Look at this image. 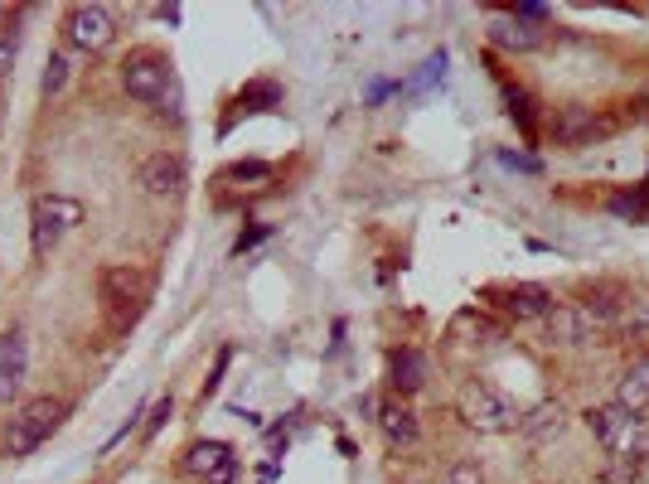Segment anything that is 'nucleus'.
<instances>
[{"mask_svg":"<svg viewBox=\"0 0 649 484\" xmlns=\"http://www.w3.org/2000/svg\"><path fill=\"white\" fill-rule=\"evenodd\" d=\"M592 436L606 445V455L616 465H645L649 461V417H630L620 402H601L587 412Z\"/></svg>","mask_w":649,"mask_h":484,"instance_id":"obj_1","label":"nucleus"},{"mask_svg":"<svg viewBox=\"0 0 649 484\" xmlns=\"http://www.w3.org/2000/svg\"><path fill=\"white\" fill-rule=\"evenodd\" d=\"M63 417H69V402H59V398H30V402H20L15 417L6 422L0 451L15 455V461H20V455H30V451H40V445L63 427Z\"/></svg>","mask_w":649,"mask_h":484,"instance_id":"obj_2","label":"nucleus"},{"mask_svg":"<svg viewBox=\"0 0 649 484\" xmlns=\"http://www.w3.org/2000/svg\"><path fill=\"white\" fill-rule=\"evenodd\" d=\"M83 223V203L73 194H40L30 203V248L34 257H49L73 228Z\"/></svg>","mask_w":649,"mask_h":484,"instance_id":"obj_3","label":"nucleus"},{"mask_svg":"<svg viewBox=\"0 0 649 484\" xmlns=\"http://www.w3.org/2000/svg\"><path fill=\"white\" fill-rule=\"evenodd\" d=\"M456 412L470 431H514L519 427V407L504 398L500 388H490L485 378H470L456 398Z\"/></svg>","mask_w":649,"mask_h":484,"instance_id":"obj_4","label":"nucleus"},{"mask_svg":"<svg viewBox=\"0 0 649 484\" xmlns=\"http://www.w3.org/2000/svg\"><path fill=\"white\" fill-rule=\"evenodd\" d=\"M112 40H117V20H112L107 6H93V0H83V6H73L69 15H63V44H69V49L102 54Z\"/></svg>","mask_w":649,"mask_h":484,"instance_id":"obj_5","label":"nucleus"},{"mask_svg":"<svg viewBox=\"0 0 649 484\" xmlns=\"http://www.w3.org/2000/svg\"><path fill=\"white\" fill-rule=\"evenodd\" d=\"M97 291H102V305H107V311H117V320L126 325V320H136V315H142L146 276L136 272V266H126V262H112V266H102Z\"/></svg>","mask_w":649,"mask_h":484,"instance_id":"obj_6","label":"nucleus"},{"mask_svg":"<svg viewBox=\"0 0 649 484\" xmlns=\"http://www.w3.org/2000/svg\"><path fill=\"white\" fill-rule=\"evenodd\" d=\"M170 63H165L160 54H150V49H142V54H132L122 63V87L126 97L136 102H160L165 93H170Z\"/></svg>","mask_w":649,"mask_h":484,"instance_id":"obj_7","label":"nucleus"},{"mask_svg":"<svg viewBox=\"0 0 649 484\" xmlns=\"http://www.w3.org/2000/svg\"><path fill=\"white\" fill-rule=\"evenodd\" d=\"M180 465H185V475H195L203 484H233L238 480V455L228 441H195Z\"/></svg>","mask_w":649,"mask_h":484,"instance_id":"obj_8","label":"nucleus"},{"mask_svg":"<svg viewBox=\"0 0 649 484\" xmlns=\"http://www.w3.org/2000/svg\"><path fill=\"white\" fill-rule=\"evenodd\" d=\"M30 373V339L20 329H0V402H15Z\"/></svg>","mask_w":649,"mask_h":484,"instance_id":"obj_9","label":"nucleus"},{"mask_svg":"<svg viewBox=\"0 0 649 484\" xmlns=\"http://www.w3.org/2000/svg\"><path fill=\"white\" fill-rule=\"evenodd\" d=\"M494 301H500V311L504 315H514V320H548V311H553V291L548 286H538V282H519V286H504V291H494Z\"/></svg>","mask_w":649,"mask_h":484,"instance_id":"obj_10","label":"nucleus"},{"mask_svg":"<svg viewBox=\"0 0 649 484\" xmlns=\"http://www.w3.org/2000/svg\"><path fill=\"white\" fill-rule=\"evenodd\" d=\"M490 44L494 49H509V54H528V49L543 44V24H528L519 15H509V10H494L490 24H485Z\"/></svg>","mask_w":649,"mask_h":484,"instance_id":"obj_11","label":"nucleus"},{"mask_svg":"<svg viewBox=\"0 0 649 484\" xmlns=\"http://www.w3.org/2000/svg\"><path fill=\"white\" fill-rule=\"evenodd\" d=\"M142 189L146 194H180L185 189V165L170 156V150H156V156H146L142 160Z\"/></svg>","mask_w":649,"mask_h":484,"instance_id":"obj_12","label":"nucleus"},{"mask_svg":"<svg viewBox=\"0 0 649 484\" xmlns=\"http://www.w3.org/2000/svg\"><path fill=\"white\" fill-rule=\"evenodd\" d=\"M596 131H601V122H596L587 107H563V112L553 117V136H557V146H587Z\"/></svg>","mask_w":649,"mask_h":484,"instance_id":"obj_13","label":"nucleus"},{"mask_svg":"<svg viewBox=\"0 0 649 484\" xmlns=\"http://www.w3.org/2000/svg\"><path fill=\"white\" fill-rule=\"evenodd\" d=\"M388 378H392V388H398L402 398H412V392L427 388V359H422L417 349H392Z\"/></svg>","mask_w":649,"mask_h":484,"instance_id":"obj_14","label":"nucleus"},{"mask_svg":"<svg viewBox=\"0 0 649 484\" xmlns=\"http://www.w3.org/2000/svg\"><path fill=\"white\" fill-rule=\"evenodd\" d=\"M616 402L626 407L630 417H645L649 412V354L626 368V378H620V388H616Z\"/></svg>","mask_w":649,"mask_h":484,"instance_id":"obj_15","label":"nucleus"},{"mask_svg":"<svg viewBox=\"0 0 649 484\" xmlns=\"http://www.w3.org/2000/svg\"><path fill=\"white\" fill-rule=\"evenodd\" d=\"M378 431L388 436V445H412L417 441V412L407 402H384L378 407Z\"/></svg>","mask_w":649,"mask_h":484,"instance_id":"obj_16","label":"nucleus"},{"mask_svg":"<svg viewBox=\"0 0 649 484\" xmlns=\"http://www.w3.org/2000/svg\"><path fill=\"white\" fill-rule=\"evenodd\" d=\"M563 422H567V412L557 402H538L533 407V412H524L519 417V431H524V441H548V436H557V431H563Z\"/></svg>","mask_w":649,"mask_h":484,"instance_id":"obj_17","label":"nucleus"},{"mask_svg":"<svg viewBox=\"0 0 649 484\" xmlns=\"http://www.w3.org/2000/svg\"><path fill=\"white\" fill-rule=\"evenodd\" d=\"M620 335H635V339H649V301L640 296H626L620 305V320H616Z\"/></svg>","mask_w":649,"mask_h":484,"instance_id":"obj_18","label":"nucleus"},{"mask_svg":"<svg viewBox=\"0 0 649 484\" xmlns=\"http://www.w3.org/2000/svg\"><path fill=\"white\" fill-rule=\"evenodd\" d=\"M447 63H451L447 49H437V54H431L422 69H417V78H407V93H427L431 83H441V78H447Z\"/></svg>","mask_w":649,"mask_h":484,"instance_id":"obj_19","label":"nucleus"},{"mask_svg":"<svg viewBox=\"0 0 649 484\" xmlns=\"http://www.w3.org/2000/svg\"><path fill=\"white\" fill-rule=\"evenodd\" d=\"M63 83H69V59H63V49H54L44 63V83H40V93L44 97H59L63 93Z\"/></svg>","mask_w":649,"mask_h":484,"instance_id":"obj_20","label":"nucleus"},{"mask_svg":"<svg viewBox=\"0 0 649 484\" xmlns=\"http://www.w3.org/2000/svg\"><path fill=\"white\" fill-rule=\"evenodd\" d=\"M504 102H509V117H514L533 136V102H528L524 87H504Z\"/></svg>","mask_w":649,"mask_h":484,"instance_id":"obj_21","label":"nucleus"},{"mask_svg":"<svg viewBox=\"0 0 649 484\" xmlns=\"http://www.w3.org/2000/svg\"><path fill=\"white\" fill-rule=\"evenodd\" d=\"M610 213H620V219H645V213H649V189H640V194L610 199Z\"/></svg>","mask_w":649,"mask_h":484,"instance_id":"obj_22","label":"nucleus"},{"mask_svg":"<svg viewBox=\"0 0 649 484\" xmlns=\"http://www.w3.org/2000/svg\"><path fill=\"white\" fill-rule=\"evenodd\" d=\"M504 165V170H524V175H538L543 165H538V156H519V150H500V156H494Z\"/></svg>","mask_w":649,"mask_h":484,"instance_id":"obj_23","label":"nucleus"},{"mask_svg":"<svg viewBox=\"0 0 649 484\" xmlns=\"http://www.w3.org/2000/svg\"><path fill=\"white\" fill-rule=\"evenodd\" d=\"M441 484H485V475H480V465L461 461V465H451L447 475H441Z\"/></svg>","mask_w":649,"mask_h":484,"instance_id":"obj_24","label":"nucleus"},{"mask_svg":"<svg viewBox=\"0 0 649 484\" xmlns=\"http://www.w3.org/2000/svg\"><path fill=\"white\" fill-rule=\"evenodd\" d=\"M15 59H20V40L15 34H0V78L15 69Z\"/></svg>","mask_w":649,"mask_h":484,"instance_id":"obj_25","label":"nucleus"},{"mask_svg":"<svg viewBox=\"0 0 649 484\" xmlns=\"http://www.w3.org/2000/svg\"><path fill=\"white\" fill-rule=\"evenodd\" d=\"M170 412H175V402H170V398H160L156 407H150V417H146V436H156V431L165 427V417H170Z\"/></svg>","mask_w":649,"mask_h":484,"instance_id":"obj_26","label":"nucleus"},{"mask_svg":"<svg viewBox=\"0 0 649 484\" xmlns=\"http://www.w3.org/2000/svg\"><path fill=\"white\" fill-rule=\"evenodd\" d=\"M228 359H233V354H228V349H219V364H213L209 383H203V398H213V392H219V383H223V368H228Z\"/></svg>","mask_w":649,"mask_h":484,"instance_id":"obj_27","label":"nucleus"},{"mask_svg":"<svg viewBox=\"0 0 649 484\" xmlns=\"http://www.w3.org/2000/svg\"><path fill=\"white\" fill-rule=\"evenodd\" d=\"M262 238H266V228H252V233H243V238H238V252H248L252 242H262Z\"/></svg>","mask_w":649,"mask_h":484,"instance_id":"obj_28","label":"nucleus"},{"mask_svg":"<svg viewBox=\"0 0 649 484\" xmlns=\"http://www.w3.org/2000/svg\"><path fill=\"white\" fill-rule=\"evenodd\" d=\"M392 93V83H374V87H368V102H384Z\"/></svg>","mask_w":649,"mask_h":484,"instance_id":"obj_29","label":"nucleus"}]
</instances>
